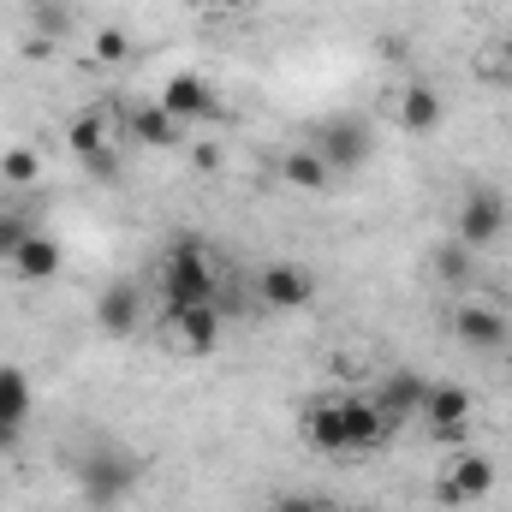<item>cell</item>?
Segmentation results:
<instances>
[{
	"mask_svg": "<svg viewBox=\"0 0 512 512\" xmlns=\"http://www.w3.org/2000/svg\"><path fill=\"white\" fill-rule=\"evenodd\" d=\"M191 304H221L215 286V251L203 239H173L161 256V316L191 310Z\"/></svg>",
	"mask_w": 512,
	"mask_h": 512,
	"instance_id": "cell-1",
	"label": "cell"
},
{
	"mask_svg": "<svg viewBox=\"0 0 512 512\" xmlns=\"http://www.w3.org/2000/svg\"><path fill=\"white\" fill-rule=\"evenodd\" d=\"M137 477H143V465L131 459L126 447H90L84 459H78V489L96 501V507H114V501H126L131 489H137Z\"/></svg>",
	"mask_w": 512,
	"mask_h": 512,
	"instance_id": "cell-2",
	"label": "cell"
},
{
	"mask_svg": "<svg viewBox=\"0 0 512 512\" xmlns=\"http://www.w3.org/2000/svg\"><path fill=\"white\" fill-rule=\"evenodd\" d=\"M310 149L328 161V173H358L376 155V131H370V120H358V114H340V120H328V126L316 131Z\"/></svg>",
	"mask_w": 512,
	"mask_h": 512,
	"instance_id": "cell-3",
	"label": "cell"
},
{
	"mask_svg": "<svg viewBox=\"0 0 512 512\" xmlns=\"http://www.w3.org/2000/svg\"><path fill=\"white\" fill-rule=\"evenodd\" d=\"M161 334L179 358H209L215 340H221V304H191V310H173L161 316Z\"/></svg>",
	"mask_w": 512,
	"mask_h": 512,
	"instance_id": "cell-4",
	"label": "cell"
},
{
	"mask_svg": "<svg viewBox=\"0 0 512 512\" xmlns=\"http://www.w3.org/2000/svg\"><path fill=\"white\" fill-rule=\"evenodd\" d=\"M507 233V197L501 191H471L459 209V245L465 251H489Z\"/></svg>",
	"mask_w": 512,
	"mask_h": 512,
	"instance_id": "cell-5",
	"label": "cell"
},
{
	"mask_svg": "<svg viewBox=\"0 0 512 512\" xmlns=\"http://www.w3.org/2000/svg\"><path fill=\"white\" fill-rule=\"evenodd\" d=\"M256 298H262L268 310H304V304L316 298V274L298 268V262H268V268L256 274Z\"/></svg>",
	"mask_w": 512,
	"mask_h": 512,
	"instance_id": "cell-6",
	"label": "cell"
},
{
	"mask_svg": "<svg viewBox=\"0 0 512 512\" xmlns=\"http://www.w3.org/2000/svg\"><path fill=\"white\" fill-rule=\"evenodd\" d=\"M340 417H346V447H352V453H376L387 435L399 429L376 399H358V393H352V399H340Z\"/></svg>",
	"mask_w": 512,
	"mask_h": 512,
	"instance_id": "cell-7",
	"label": "cell"
},
{
	"mask_svg": "<svg viewBox=\"0 0 512 512\" xmlns=\"http://www.w3.org/2000/svg\"><path fill=\"white\" fill-rule=\"evenodd\" d=\"M453 334L465 340V346H477V352H495V346H507V316L495 310V304H483V298H471V304H459L453 310Z\"/></svg>",
	"mask_w": 512,
	"mask_h": 512,
	"instance_id": "cell-8",
	"label": "cell"
},
{
	"mask_svg": "<svg viewBox=\"0 0 512 512\" xmlns=\"http://www.w3.org/2000/svg\"><path fill=\"white\" fill-rule=\"evenodd\" d=\"M215 108H221V102H215V90H209L197 72H173L167 90H161V114H173L179 126H185V120H209Z\"/></svg>",
	"mask_w": 512,
	"mask_h": 512,
	"instance_id": "cell-9",
	"label": "cell"
},
{
	"mask_svg": "<svg viewBox=\"0 0 512 512\" xmlns=\"http://www.w3.org/2000/svg\"><path fill=\"white\" fill-rule=\"evenodd\" d=\"M489 489H495V465H489L483 453L453 459V471L441 477V501H447V507H471V501H483Z\"/></svg>",
	"mask_w": 512,
	"mask_h": 512,
	"instance_id": "cell-10",
	"label": "cell"
},
{
	"mask_svg": "<svg viewBox=\"0 0 512 512\" xmlns=\"http://www.w3.org/2000/svg\"><path fill=\"white\" fill-rule=\"evenodd\" d=\"M30 423V376L18 364H0V447H12Z\"/></svg>",
	"mask_w": 512,
	"mask_h": 512,
	"instance_id": "cell-11",
	"label": "cell"
},
{
	"mask_svg": "<svg viewBox=\"0 0 512 512\" xmlns=\"http://www.w3.org/2000/svg\"><path fill=\"white\" fill-rule=\"evenodd\" d=\"M423 417L435 423V435L459 441V429H465V417H471V387H459V382L429 387V399H423Z\"/></svg>",
	"mask_w": 512,
	"mask_h": 512,
	"instance_id": "cell-12",
	"label": "cell"
},
{
	"mask_svg": "<svg viewBox=\"0 0 512 512\" xmlns=\"http://www.w3.org/2000/svg\"><path fill=\"white\" fill-rule=\"evenodd\" d=\"M137 316H143L137 286H108V292L96 298V328H102V334H114V340H126L131 328H137Z\"/></svg>",
	"mask_w": 512,
	"mask_h": 512,
	"instance_id": "cell-13",
	"label": "cell"
},
{
	"mask_svg": "<svg viewBox=\"0 0 512 512\" xmlns=\"http://www.w3.org/2000/svg\"><path fill=\"white\" fill-rule=\"evenodd\" d=\"M441 114H447V102H441L435 84H411V90L399 96V126L417 131V137H429V131L441 126Z\"/></svg>",
	"mask_w": 512,
	"mask_h": 512,
	"instance_id": "cell-14",
	"label": "cell"
},
{
	"mask_svg": "<svg viewBox=\"0 0 512 512\" xmlns=\"http://www.w3.org/2000/svg\"><path fill=\"white\" fill-rule=\"evenodd\" d=\"M423 399H429V382H423L417 370H399V376H387L382 393H376V405H382L393 423H405L411 411H423Z\"/></svg>",
	"mask_w": 512,
	"mask_h": 512,
	"instance_id": "cell-15",
	"label": "cell"
},
{
	"mask_svg": "<svg viewBox=\"0 0 512 512\" xmlns=\"http://www.w3.org/2000/svg\"><path fill=\"white\" fill-rule=\"evenodd\" d=\"M12 274L18 280H54L60 274V245L48 233H30L18 251H12Z\"/></svg>",
	"mask_w": 512,
	"mask_h": 512,
	"instance_id": "cell-16",
	"label": "cell"
},
{
	"mask_svg": "<svg viewBox=\"0 0 512 512\" xmlns=\"http://www.w3.org/2000/svg\"><path fill=\"white\" fill-rule=\"evenodd\" d=\"M304 435H310V447H316V453H352V447H346V417H340V399L310 405Z\"/></svg>",
	"mask_w": 512,
	"mask_h": 512,
	"instance_id": "cell-17",
	"label": "cell"
},
{
	"mask_svg": "<svg viewBox=\"0 0 512 512\" xmlns=\"http://www.w3.org/2000/svg\"><path fill=\"white\" fill-rule=\"evenodd\" d=\"M280 179L292 185V191H328V161L316 155V149H292V155H280Z\"/></svg>",
	"mask_w": 512,
	"mask_h": 512,
	"instance_id": "cell-18",
	"label": "cell"
},
{
	"mask_svg": "<svg viewBox=\"0 0 512 512\" xmlns=\"http://www.w3.org/2000/svg\"><path fill=\"white\" fill-rule=\"evenodd\" d=\"M126 126H131V137H137L143 149H173V143H179V120L161 114V102H155V108H137Z\"/></svg>",
	"mask_w": 512,
	"mask_h": 512,
	"instance_id": "cell-19",
	"label": "cell"
},
{
	"mask_svg": "<svg viewBox=\"0 0 512 512\" xmlns=\"http://www.w3.org/2000/svg\"><path fill=\"white\" fill-rule=\"evenodd\" d=\"M36 233V215L24 203H0V262H12V251Z\"/></svg>",
	"mask_w": 512,
	"mask_h": 512,
	"instance_id": "cell-20",
	"label": "cell"
},
{
	"mask_svg": "<svg viewBox=\"0 0 512 512\" xmlns=\"http://www.w3.org/2000/svg\"><path fill=\"white\" fill-rule=\"evenodd\" d=\"M0 179L6 185H36L42 179V155L36 149H6L0 155Z\"/></svg>",
	"mask_w": 512,
	"mask_h": 512,
	"instance_id": "cell-21",
	"label": "cell"
},
{
	"mask_svg": "<svg viewBox=\"0 0 512 512\" xmlns=\"http://www.w3.org/2000/svg\"><path fill=\"white\" fill-rule=\"evenodd\" d=\"M435 274H441L447 286H465V280H471V251H465V245H441V251H435Z\"/></svg>",
	"mask_w": 512,
	"mask_h": 512,
	"instance_id": "cell-22",
	"label": "cell"
},
{
	"mask_svg": "<svg viewBox=\"0 0 512 512\" xmlns=\"http://www.w3.org/2000/svg\"><path fill=\"white\" fill-rule=\"evenodd\" d=\"M120 60H131V36L126 30H96V66H120Z\"/></svg>",
	"mask_w": 512,
	"mask_h": 512,
	"instance_id": "cell-23",
	"label": "cell"
},
{
	"mask_svg": "<svg viewBox=\"0 0 512 512\" xmlns=\"http://www.w3.org/2000/svg\"><path fill=\"white\" fill-rule=\"evenodd\" d=\"M84 167H90V179H120V149H96V155H84Z\"/></svg>",
	"mask_w": 512,
	"mask_h": 512,
	"instance_id": "cell-24",
	"label": "cell"
},
{
	"mask_svg": "<svg viewBox=\"0 0 512 512\" xmlns=\"http://www.w3.org/2000/svg\"><path fill=\"white\" fill-rule=\"evenodd\" d=\"M274 512H328V507H322L316 495H280V501H274Z\"/></svg>",
	"mask_w": 512,
	"mask_h": 512,
	"instance_id": "cell-25",
	"label": "cell"
},
{
	"mask_svg": "<svg viewBox=\"0 0 512 512\" xmlns=\"http://www.w3.org/2000/svg\"><path fill=\"white\" fill-rule=\"evenodd\" d=\"M221 6H233V12H239V6H256V0H221Z\"/></svg>",
	"mask_w": 512,
	"mask_h": 512,
	"instance_id": "cell-26",
	"label": "cell"
}]
</instances>
